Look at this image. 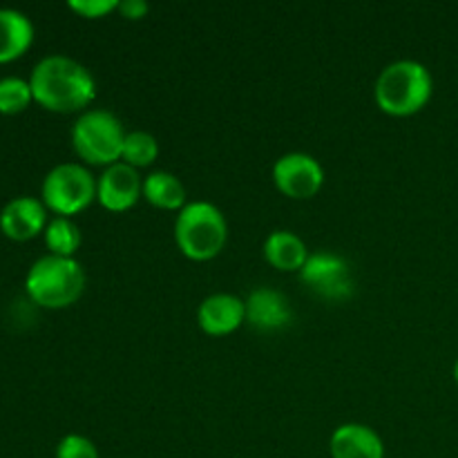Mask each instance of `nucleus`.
<instances>
[{
    "instance_id": "nucleus-9",
    "label": "nucleus",
    "mask_w": 458,
    "mask_h": 458,
    "mask_svg": "<svg viewBox=\"0 0 458 458\" xmlns=\"http://www.w3.org/2000/svg\"><path fill=\"white\" fill-rule=\"evenodd\" d=\"M143 197V177L137 168L116 161L97 177V201L110 213L130 210Z\"/></svg>"
},
{
    "instance_id": "nucleus-5",
    "label": "nucleus",
    "mask_w": 458,
    "mask_h": 458,
    "mask_svg": "<svg viewBox=\"0 0 458 458\" xmlns=\"http://www.w3.org/2000/svg\"><path fill=\"white\" fill-rule=\"evenodd\" d=\"M128 130L119 116L106 107H89L81 112L72 125V148L85 165H107L121 161L123 139Z\"/></svg>"
},
{
    "instance_id": "nucleus-11",
    "label": "nucleus",
    "mask_w": 458,
    "mask_h": 458,
    "mask_svg": "<svg viewBox=\"0 0 458 458\" xmlns=\"http://www.w3.org/2000/svg\"><path fill=\"white\" fill-rule=\"evenodd\" d=\"M246 302V322L253 329L271 334L291 325L293 320V309L289 298L282 291L271 286H255L249 293Z\"/></svg>"
},
{
    "instance_id": "nucleus-21",
    "label": "nucleus",
    "mask_w": 458,
    "mask_h": 458,
    "mask_svg": "<svg viewBox=\"0 0 458 458\" xmlns=\"http://www.w3.org/2000/svg\"><path fill=\"white\" fill-rule=\"evenodd\" d=\"M67 7L83 18H103L119 12V0H70Z\"/></svg>"
},
{
    "instance_id": "nucleus-2",
    "label": "nucleus",
    "mask_w": 458,
    "mask_h": 458,
    "mask_svg": "<svg viewBox=\"0 0 458 458\" xmlns=\"http://www.w3.org/2000/svg\"><path fill=\"white\" fill-rule=\"evenodd\" d=\"M434 94L432 72L414 58H398L380 70L374 98L385 114L411 116L423 110Z\"/></svg>"
},
{
    "instance_id": "nucleus-16",
    "label": "nucleus",
    "mask_w": 458,
    "mask_h": 458,
    "mask_svg": "<svg viewBox=\"0 0 458 458\" xmlns=\"http://www.w3.org/2000/svg\"><path fill=\"white\" fill-rule=\"evenodd\" d=\"M143 199L161 210H182L186 201V186L168 170H152L143 177Z\"/></svg>"
},
{
    "instance_id": "nucleus-10",
    "label": "nucleus",
    "mask_w": 458,
    "mask_h": 458,
    "mask_svg": "<svg viewBox=\"0 0 458 458\" xmlns=\"http://www.w3.org/2000/svg\"><path fill=\"white\" fill-rule=\"evenodd\" d=\"M47 222V206L38 197H13L0 210V231L13 242L34 240L45 233Z\"/></svg>"
},
{
    "instance_id": "nucleus-19",
    "label": "nucleus",
    "mask_w": 458,
    "mask_h": 458,
    "mask_svg": "<svg viewBox=\"0 0 458 458\" xmlns=\"http://www.w3.org/2000/svg\"><path fill=\"white\" fill-rule=\"evenodd\" d=\"M34 101L30 79L21 76H3L0 79V114H21Z\"/></svg>"
},
{
    "instance_id": "nucleus-23",
    "label": "nucleus",
    "mask_w": 458,
    "mask_h": 458,
    "mask_svg": "<svg viewBox=\"0 0 458 458\" xmlns=\"http://www.w3.org/2000/svg\"><path fill=\"white\" fill-rule=\"evenodd\" d=\"M454 380H456V385H458V358H456V362H454Z\"/></svg>"
},
{
    "instance_id": "nucleus-1",
    "label": "nucleus",
    "mask_w": 458,
    "mask_h": 458,
    "mask_svg": "<svg viewBox=\"0 0 458 458\" xmlns=\"http://www.w3.org/2000/svg\"><path fill=\"white\" fill-rule=\"evenodd\" d=\"M31 94L40 107L58 114L89 110L97 98V79L76 58L49 54L40 58L30 74Z\"/></svg>"
},
{
    "instance_id": "nucleus-7",
    "label": "nucleus",
    "mask_w": 458,
    "mask_h": 458,
    "mask_svg": "<svg viewBox=\"0 0 458 458\" xmlns=\"http://www.w3.org/2000/svg\"><path fill=\"white\" fill-rule=\"evenodd\" d=\"M300 280L325 300H344L353 293V276L347 259L331 250H316L309 255L300 271Z\"/></svg>"
},
{
    "instance_id": "nucleus-14",
    "label": "nucleus",
    "mask_w": 458,
    "mask_h": 458,
    "mask_svg": "<svg viewBox=\"0 0 458 458\" xmlns=\"http://www.w3.org/2000/svg\"><path fill=\"white\" fill-rule=\"evenodd\" d=\"M34 43V22L18 9L0 7V65L21 58Z\"/></svg>"
},
{
    "instance_id": "nucleus-15",
    "label": "nucleus",
    "mask_w": 458,
    "mask_h": 458,
    "mask_svg": "<svg viewBox=\"0 0 458 458\" xmlns=\"http://www.w3.org/2000/svg\"><path fill=\"white\" fill-rule=\"evenodd\" d=\"M309 249L304 244L302 237L293 231H273L271 235L264 240V258L273 268L284 273L302 271L304 262L309 259Z\"/></svg>"
},
{
    "instance_id": "nucleus-13",
    "label": "nucleus",
    "mask_w": 458,
    "mask_h": 458,
    "mask_svg": "<svg viewBox=\"0 0 458 458\" xmlns=\"http://www.w3.org/2000/svg\"><path fill=\"white\" fill-rule=\"evenodd\" d=\"M331 458H385V443L374 428L365 423H344L329 438Z\"/></svg>"
},
{
    "instance_id": "nucleus-18",
    "label": "nucleus",
    "mask_w": 458,
    "mask_h": 458,
    "mask_svg": "<svg viewBox=\"0 0 458 458\" xmlns=\"http://www.w3.org/2000/svg\"><path fill=\"white\" fill-rule=\"evenodd\" d=\"M159 157V141L148 130H130L123 139V152H121V161L132 168L141 170L152 165Z\"/></svg>"
},
{
    "instance_id": "nucleus-12",
    "label": "nucleus",
    "mask_w": 458,
    "mask_h": 458,
    "mask_svg": "<svg viewBox=\"0 0 458 458\" xmlns=\"http://www.w3.org/2000/svg\"><path fill=\"white\" fill-rule=\"evenodd\" d=\"M246 322V302L235 293H213L201 300L197 325L208 335H228Z\"/></svg>"
},
{
    "instance_id": "nucleus-20",
    "label": "nucleus",
    "mask_w": 458,
    "mask_h": 458,
    "mask_svg": "<svg viewBox=\"0 0 458 458\" xmlns=\"http://www.w3.org/2000/svg\"><path fill=\"white\" fill-rule=\"evenodd\" d=\"M56 458H101L97 445L83 434H67L58 441Z\"/></svg>"
},
{
    "instance_id": "nucleus-4",
    "label": "nucleus",
    "mask_w": 458,
    "mask_h": 458,
    "mask_svg": "<svg viewBox=\"0 0 458 458\" xmlns=\"http://www.w3.org/2000/svg\"><path fill=\"white\" fill-rule=\"evenodd\" d=\"M83 267L76 258L43 255L30 267L25 291L34 304L43 309H65L79 302L85 291Z\"/></svg>"
},
{
    "instance_id": "nucleus-3",
    "label": "nucleus",
    "mask_w": 458,
    "mask_h": 458,
    "mask_svg": "<svg viewBox=\"0 0 458 458\" xmlns=\"http://www.w3.org/2000/svg\"><path fill=\"white\" fill-rule=\"evenodd\" d=\"M174 242L188 259L208 262L228 242L226 215L206 199L188 201L174 219Z\"/></svg>"
},
{
    "instance_id": "nucleus-17",
    "label": "nucleus",
    "mask_w": 458,
    "mask_h": 458,
    "mask_svg": "<svg viewBox=\"0 0 458 458\" xmlns=\"http://www.w3.org/2000/svg\"><path fill=\"white\" fill-rule=\"evenodd\" d=\"M43 237L49 255H58V258H74L76 250L81 249V242H83L81 228L76 226L72 217L49 219Z\"/></svg>"
},
{
    "instance_id": "nucleus-22",
    "label": "nucleus",
    "mask_w": 458,
    "mask_h": 458,
    "mask_svg": "<svg viewBox=\"0 0 458 458\" xmlns=\"http://www.w3.org/2000/svg\"><path fill=\"white\" fill-rule=\"evenodd\" d=\"M150 12L148 0H119V13L128 21H141Z\"/></svg>"
},
{
    "instance_id": "nucleus-8",
    "label": "nucleus",
    "mask_w": 458,
    "mask_h": 458,
    "mask_svg": "<svg viewBox=\"0 0 458 458\" xmlns=\"http://www.w3.org/2000/svg\"><path fill=\"white\" fill-rule=\"evenodd\" d=\"M277 191L291 199H311L325 183V168L309 152H286L273 164Z\"/></svg>"
},
{
    "instance_id": "nucleus-6",
    "label": "nucleus",
    "mask_w": 458,
    "mask_h": 458,
    "mask_svg": "<svg viewBox=\"0 0 458 458\" xmlns=\"http://www.w3.org/2000/svg\"><path fill=\"white\" fill-rule=\"evenodd\" d=\"M40 199L56 217H72L97 199V177L79 161L58 164L45 174Z\"/></svg>"
}]
</instances>
